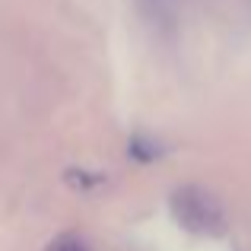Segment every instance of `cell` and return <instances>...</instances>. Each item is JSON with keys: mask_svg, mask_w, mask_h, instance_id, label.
<instances>
[{"mask_svg": "<svg viewBox=\"0 0 251 251\" xmlns=\"http://www.w3.org/2000/svg\"><path fill=\"white\" fill-rule=\"evenodd\" d=\"M172 213L191 232H223V210L210 194L201 188H181L172 194Z\"/></svg>", "mask_w": 251, "mask_h": 251, "instance_id": "cell-1", "label": "cell"}, {"mask_svg": "<svg viewBox=\"0 0 251 251\" xmlns=\"http://www.w3.org/2000/svg\"><path fill=\"white\" fill-rule=\"evenodd\" d=\"M48 251H89V248H86L80 239H61V242H54Z\"/></svg>", "mask_w": 251, "mask_h": 251, "instance_id": "cell-2", "label": "cell"}, {"mask_svg": "<svg viewBox=\"0 0 251 251\" xmlns=\"http://www.w3.org/2000/svg\"><path fill=\"white\" fill-rule=\"evenodd\" d=\"M143 3H150L153 10H159V6H162V3H169V0H143Z\"/></svg>", "mask_w": 251, "mask_h": 251, "instance_id": "cell-3", "label": "cell"}]
</instances>
